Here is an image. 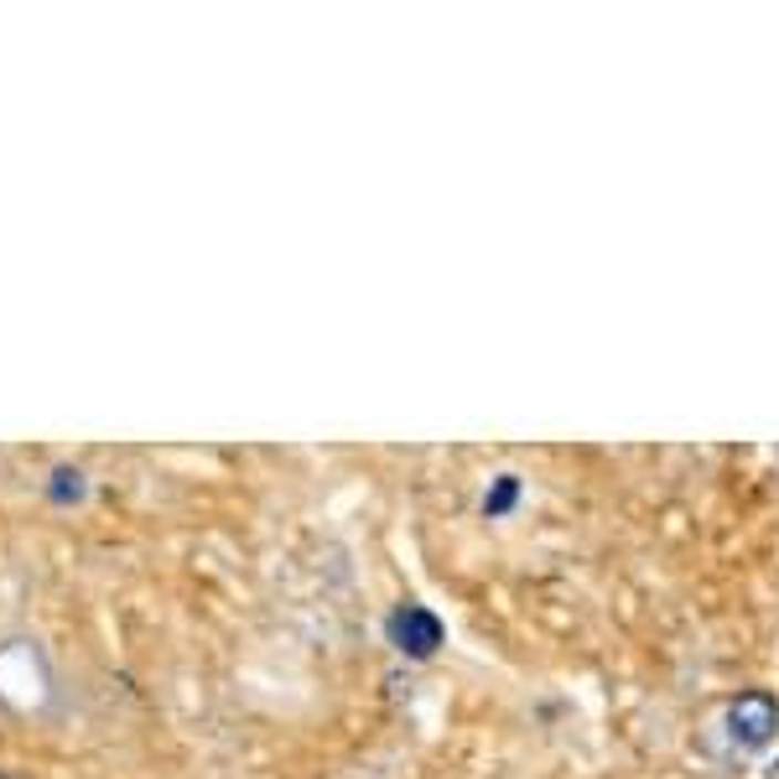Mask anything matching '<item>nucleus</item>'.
I'll return each mask as SVG.
<instances>
[{"mask_svg": "<svg viewBox=\"0 0 779 779\" xmlns=\"http://www.w3.org/2000/svg\"><path fill=\"white\" fill-rule=\"evenodd\" d=\"M0 779H6V775H0Z\"/></svg>", "mask_w": 779, "mask_h": 779, "instance_id": "2", "label": "nucleus"}, {"mask_svg": "<svg viewBox=\"0 0 779 779\" xmlns=\"http://www.w3.org/2000/svg\"><path fill=\"white\" fill-rule=\"evenodd\" d=\"M0 696L11 707H42L48 696V661L27 640L0 644Z\"/></svg>", "mask_w": 779, "mask_h": 779, "instance_id": "1", "label": "nucleus"}]
</instances>
